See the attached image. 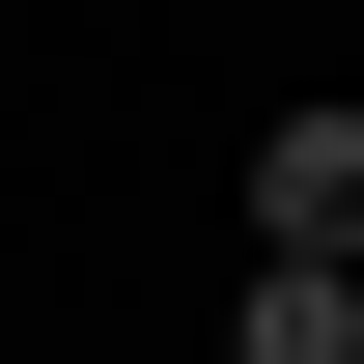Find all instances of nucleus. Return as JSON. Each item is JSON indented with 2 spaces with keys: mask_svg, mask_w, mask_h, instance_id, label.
Here are the masks:
<instances>
[{
  "mask_svg": "<svg viewBox=\"0 0 364 364\" xmlns=\"http://www.w3.org/2000/svg\"><path fill=\"white\" fill-rule=\"evenodd\" d=\"M252 280H364V112H280L252 140Z\"/></svg>",
  "mask_w": 364,
  "mask_h": 364,
  "instance_id": "f257e3e1",
  "label": "nucleus"
},
{
  "mask_svg": "<svg viewBox=\"0 0 364 364\" xmlns=\"http://www.w3.org/2000/svg\"><path fill=\"white\" fill-rule=\"evenodd\" d=\"M225 364H364V280H252V309H225Z\"/></svg>",
  "mask_w": 364,
  "mask_h": 364,
  "instance_id": "f03ea898",
  "label": "nucleus"
}]
</instances>
